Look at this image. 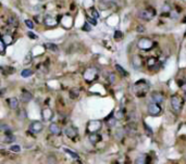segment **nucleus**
I'll list each match as a JSON object with an SVG mask.
<instances>
[{
  "mask_svg": "<svg viewBox=\"0 0 186 164\" xmlns=\"http://www.w3.org/2000/svg\"><path fill=\"white\" fill-rule=\"evenodd\" d=\"M144 127H145L146 134H147V135H149V136H152V134H154V133H152L151 128H150L149 126H148V125H147V124H146V123H144Z\"/></svg>",
  "mask_w": 186,
  "mask_h": 164,
  "instance_id": "36",
  "label": "nucleus"
},
{
  "mask_svg": "<svg viewBox=\"0 0 186 164\" xmlns=\"http://www.w3.org/2000/svg\"><path fill=\"white\" fill-rule=\"evenodd\" d=\"M33 99V95L31 94L30 91H23L21 95V101H23V102H30L31 100Z\"/></svg>",
  "mask_w": 186,
  "mask_h": 164,
  "instance_id": "17",
  "label": "nucleus"
},
{
  "mask_svg": "<svg viewBox=\"0 0 186 164\" xmlns=\"http://www.w3.org/2000/svg\"><path fill=\"white\" fill-rule=\"evenodd\" d=\"M77 129L74 127V126H69V127H66L65 129H64V134H65L66 137H69V138L71 139H75L77 137Z\"/></svg>",
  "mask_w": 186,
  "mask_h": 164,
  "instance_id": "10",
  "label": "nucleus"
},
{
  "mask_svg": "<svg viewBox=\"0 0 186 164\" xmlns=\"http://www.w3.org/2000/svg\"><path fill=\"white\" fill-rule=\"evenodd\" d=\"M27 35H28V37H31V38H33V39L38 38V36H37V35H35V34H33L32 32H27Z\"/></svg>",
  "mask_w": 186,
  "mask_h": 164,
  "instance_id": "41",
  "label": "nucleus"
},
{
  "mask_svg": "<svg viewBox=\"0 0 186 164\" xmlns=\"http://www.w3.org/2000/svg\"><path fill=\"white\" fill-rule=\"evenodd\" d=\"M88 139H89V141L93 143V145H96V143H98L99 141H101V136L98 134V133H90Z\"/></svg>",
  "mask_w": 186,
  "mask_h": 164,
  "instance_id": "12",
  "label": "nucleus"
},
{
  "mask_svg": "<svg viewBox=\"0 0 186 164\" xmlns=\"http://www.w3.org/2000/svg\"><path fill=\"white\" fill-rule=\"evenodd\" d=\"M43 123L39 121H34L31 123L30 125V130L33 133V134H37V133H41L43 130Z\"/></svg>",
  "mask_w": 186,
  "mask_h": 164,
  "instance_id": "8",
  "label": "nucleus"
},
{
  "mask_svg": "<svg viewBox=\"0 0 186 164\" xmlns=\"http://www.w3.org/2000/svg\"><path fill=\"white\" fill-rule=\"evenodd\" d=\"M151 99H152V101H155V102H157V103H162L163 100H165L163 95L160 94V92H157V91H155L151 94Z\"/></svg>",
  "mask_w": 186,
  "mask_h": 164,
  "instance_id": "13",
  "label": "nucleus"
},
{
  "mask_svg": "<svg viewBox=\"0 0 186 164\" xmlns=\"http://www.w3.org/2000/svg\"><path fill=\"white\" fill-rule=\"evenodd\" d=\"M135 163H141V164L148 163L147 162V157H146L145 154H139L138 158H137L136 161H135Z\"/></svg>",
  "mask_w": 186,
  "mask_h": 164,
  "instance_id": "26",
  "label": "nucleus"
},
{
  "mask_svg": "<svg viewBox=\"0 0 186 164\" xmlns=\"http://www.w3.org/2000/svg\"><path fill=\"white\" fill-rule=\"evenodd\" d=\"M185 100H186V91H185Z\"/></svg>",
  "mask_w": 186,
  "mask_h": 164,
  "instance_id": "44",
  "label": "nucleus"
},
{
  "mask_svg": "<svg viewBox=\"0 0 186 164\" xmlns=\"http://www.w3.org/2000/svg\"><path fill=\"white\" fill-rule=\"evenodd\" d=\"M170 103H171V108L172 110L175 113H180L181 110H182L183 107V101L182 98L178 95H174V96L171 97V100H170Z\"/></svg>",
  "mask_w": 186,
  "mask_h": 164,
  "instance_id": "2",
  "label": "nucleus"
},
{
  "mask_svg": "<svg viewBox=\"0 0 186 164\" xmlns=\"http://www.w3.org/2000/svg\"><path fill=\"white\" fill-rule=\"evenodd\" d=\"M32 75H33V71L31 70V68H24L21 72V76L23 77V78H27V77L32 76Z\"/></svg>",
  "mask_w": 186,
  "mask_h": 164,
  "instance_id": "24",
  "label": "nucleus"
},
{
  "mask_svg": "<svg viewBox=\"0 0 186 164\" xmlns=\"http://www.w3.org/2000/svg\"><path fill=\"white\" fill-rule=\"evenodd\" d=\"M49 130H50V132H51L54 135H59V134H60V132H61L60 127H59V125H58L57 123H51V124H50Z\"/></svg>",
  "mask_w": 186,
  "mask_h": 164,
  "instance_id": "19",
  "label": "nucleus"
},
{
  "mask_svg": "<svg viewBox=\"0 0 186 164\" xmlns=\"http://www.w3.org/2000/svg\"><path fill=\"white\" fill-rule=\"evenodd\" d=\"M137 46L141 50H150L152 48V46H154V43H152V40H150L148 38H141L138 40Z\"/></svg>",
  "mask_w": 186,
  "mask_h": 164,
  "instance_id": "7",
  "label": "nucleus"
},
{
  "mask_svg": "<svg viewBox=\"0 0 186 164\" xmlns=\"http://www.w3.org/2000/svg\"><path fill=\"white\" fill-rule=\"evenodd\" d=\"M41 117H43V119L45 122L50 121V119H52V117H54V112H52V110L49 109V108H45V109L41 110Z\"/></svg>",
  "mask_w": 186,
  "mask_h": 164,
  "instance_id": "11",
  "label": "nucleus"
},
{
  "mask_svg": "<svg viewBox=\"0 0 186 164\" xmlns=\"http://www.w3.org/2000/svg\"><path fill=\"white\" fill-rule=\"evenodd\" d=\"M1 39L7 44V45H11V44H13V37L9 34H2Z\"/></svg>",
  "mask_w": 186,
  "mask_h": 164,
  "instance_id": "20",
  "label": "nucleus"
},
{
  "mask_svg": "<svg viewBox=\"0 0 186 164\" xmlns=\"http://www.w3.org/2000/svg\"><path fill=\"white\" fill-rule=\"evenodd\" d=\"M10 150L11 151H13V152H20L21 151V147H20L19 145H13V146H11L10 147Z\"/></svg>",
  "mask_w": 186,
  "mask_h": 164,
  "instance_id": "35",
  "label": "nucleus"
},
{
  "mask_svg": "<svg viewBox=\"0 0 186 164\" xmlns=\"http://www.w3.org/2000/svg\"><path fill=\"white\" fill-rule=\"evenodd\" d=\"M116 68H117V71H118V72L122 75V76H127V75H128V73L124 70V68L120 65V64H116Z\"/></svg>",
  "mask_w": 186,
  "mask_h": 164,
  "instance_id": "28",
  "label": "nucleus"
},
{
  "mask_svg": "<svg viewBox=\"0 0 186 164\" xmlns=\"http://www.w3.org/2000/svg\"><path fill=\"white\" fill-rule=\"evenodd\" d=\"M132 64H133V68L135 70H138V68H141V60L139 55H134L132 58Z\"/></svg>",
  "mask_w": 186,
  "mask_h": 164,
  "instance_id": "14",
  "label": "nucleus"
},
{
  "mask_svg": "<svg viewBox=\"0 0 186 164\" xmlns=\"http://www.w3.org/2000/svg\"><path fill=\"white\" fill-rule=\"evenodd\" d=\"M14 139H15V137L13 136L11 133H8V134H6V136H4L3 141H4V143H11L12 141H14Z\"/></svg>",
  "mask_w": 186,
  "mask_h": 164,
  "instance_id": "25",
  "label": "nucleus"
},
{
  "mask_svg": "<svg viewBox=\"0 0 186 164\" xmlns=\"http://www.w3.org/2000/svg\"><path fill=\"white\" fill-rule=\"evenodd\" d=\"M185 159H186V157H185Z\"/></svg>",
  "mask_w": 186,
  "mask_h": 164,
  "instance_id": "46",
  "label": "nucleus"
},
{
  "mask_svg": "<svg viewBox=\"0 0 186 164\" xmlns=\"http://www.w3.org/2000/svg\"><path fill=\"white\" fill-rule=\"evenodd\" d=\"M8 105L12 110H15V109H17V108H19V100H17V98L12 97V98L8 99Z\"/></svg>",
  "mask_w": 186,
  "mask_h": 164,
  "instance_id": "16",
  "label": "nucleus"
},
{
  "mask_svg": "<svg viewBox=\"0 0 186 164\" xmlns=\"http://www.w3.org/2000/svg\"><path fill=\"white\" fill-rule=\"evenodd\" d=\"M147 112L149 115H152V116H157V115H159L161 113V107L159 105V103L157 102H150L149 105H148V108H147Z\"/></svg>",
  "mask_w": 186,
  "mask_h": 164,
  "instance_id": "5",
  "label": "nucleus"
},
{
  "mask_svg": "<svg viewBox=\"0 0 186 164\" xmlns=\"http://www.w3.org/2000/svg\"><path fill=\"white\" fill-rule=\"evenodd\" d=\"M108 126L109 127H113L117 123V117H111V119H108Z\"/></svg>",
  "mask_w": 186,
  "mask_h": 164,
  "instance_id": "32",
  "label": "nucleus"
},
{
  "mask_svg": "<svg viewBox=\"0 0 186 164\" xmlns=\"http://www.w3.org/2000/svg\"><path fill=\"white\" fill-rule=\"evenodd\" d=\"M8 25L13 26V27H17V26H19V19H17L15 15L11 14L10 16L8 17Z\"/></svg>",
  "mask_w": 186,
  "mask_h": 164,
  "instance_id": "15",
  "label": "nucleus"
},
{
  "mask_svg": "<svg viewBox=\"0 0 186 164\" xmlns=\"http://www.w3.org/2000/svg\"><path fill=\"white\" fill-rule=\"evenodd\" d=\"M69 96H70L71 99H76L79 96V88H72V89H70Z\"/></svg>",
  "mask_w": 186,
  "mask_h": 164,
  "instance_id": "21",
  "label": "nucleus"
},
{
  "mask_svg": "<svg viewBox=\"0 0 186 164\" xmlns=\"http://www.w3.org/2000/svg\"><path fill=\"white\" fill-rule=\"evenodd\" d=\"M148 88H149V85H148L146 81L137 82L134 86V90H135V92H136V95L138 97L145 96L146 92H147V90H148Z\"/></svg>",
  "mask_w": 186,
  "mask_h": 164,
  "instance_id": "1",
  "label": "nucleus"
},
{
  "mask_svg": "<svg viewBox=\"0 0 186 164\" xmlns=\"http://www.w3.org/2000/svg\"><path fill=\"white\" fill-rule=\"evenodd\" d=\"M31 61H32V52H28V54L25 55V59H24L23 63L24 64H28Z\"/></svg>",
  "mask_w": 186,
  "mask_h": 164,
  "instance_id": "33",
  "label": "nucleus"
},
{
  "mask_svg": "<svg viewBox=\"0 0 186 164\" xmlns=\"http://www.w3.org/2000/svg\"><path fill=\"white\" fill-rule=\"evenodd\" d=\"M87 22H89L93 26H96L97 24H98L97 23V19H94V17H90V16L87 17Z\"/></svg>",
  "mask_w": 186,
  "mask_h": 164,
  "instance_id": "38",
  "label": "nucleus"
},
{
  "mask_svg": "<svg viewBox=\"0 0 186 164\" xmlns=\"http://www.w3.org/2000/svg\"><path fill=\"white\" fill-rule=\"evenodd\" d=\"M25 25L27 26L30 30H32V28H34V23H33L32 20H25Z\"/></svg>",
  "mask_w": 186,
  "mask_h": 164,
  "instance_id": "37",
  "label": "nucleus"
},
{
  "mask_svg": "<svg viewBox=\"0 0 186 164\" xmlns=\"http://www.w3.org/2000/svg\"><path fill=\"white\" fill-rule=\"evenodd\" d=\"M155 16V10L151 8L148 9H143L138 12V17H141V20H145V21H150L152 20Z\"/></svg>",
  "mask_w": 186,
  "mask_h": 164,
  "instance_id": "3",
  "label": "nucleus"
},
{
  "mask_svg": "<svg viewBox=\"0 0 186 164\" xmlns=\"http://www.w3.org/2000/svg\"><path fill=\"white\" fill-rule=\"evenodd\" d=\"M113 37H114L116 40H120V39L123 38V33L121 32V30H116V32H114Z\"/></svg>",
  "mask_w": 186,
  "mask_h": 164,
  "instance_id": "30",
  "label": "nucleus"
},
{
  "mask_svg": "<svg viewBox=\"0 0 186 164\" xmlns=\"http://www.w3.org/2000/svg\"><path fill=\"white\" fill-rule=\"evenodd\" d=\"M63 151L64 152H66V153L69 154L70 157H72L74 160H79V154L76 153V152H74L73 150H71V149H68V148H63Z\"/></svg>",
  "mask_w": 186,
  "mask_h": 164,
  "instance_id": "22",
  "label": "nucleus"
},
{
  "mask_svg": "<svg viewBox=\"0 0 186 164\" xmlns=\"http://www.w3.org/2000/svg\"><path fill=\"white\" fill-rule=\"evenodd\" d=\"M109 82L111 84H113L114 82H116V76H114V74H112V73H110L109 74Z\"/></svg>",
  "mask_w": 186,
  "mask_h": 164,
  "instance_id": "40",
  "label": "nucleus"
},
{
  "mask_svg": "<svg viewBox=\"0 0 186 164\" xmlns=\"http://www.w3.org/2000/svg\"><path fill=\"white\" fill-rule=\"evenodd\" d=\"M87 12H88V14H89L90 17H94V19H99V12L95 8L88 9Z\"/></svg>",
  "mask_w": 186,
  "mask_h": 164,
  "instance_id": "23",
  "label": "nucleus"
},
{
  "mask_svg": "<svg viewBox=\"0 0 186 164\" xmlns=\"http://www.w3.org/2000/svg\"><path fill=\"white\" fill-rule=\"evenodd\" d=\"M101 129V122L98 121V119H94V121H89L87 124V127H86V130L88 133H97L98 130Z\"/></svg>",
  "mask_w": 186,
  "mask_h": 164,
  "instance_id": "6",
  "label": "nucleus"
},
{
  "mask_svg": "<svg viewBox=\"0 0 186 164\" xmlns=\"http://www.w3.org/2000/svg\"><path fill=\"white\" fill-rule=\"evenodd\" d=\"M44 24H45L46 26H48V27H55V26L58 24V21H57L56 17H54L52 15H45V17H44Z\"/></svg>",
  "mask_w": 186,
  "mask_h": 164,
  "instance_id": "9",
  "label": "nucleus"
},
{
  "mask_svg": "<svg viewBox=\"0 0 186 164\" xmlns=\"http://www.w3.org/2000/svg\"><path fill=\"white\" fill-rule=\"evenodd\" d=\"M161 12H162L163 15L169 14V13H171V7L169 4H163L162 8H161Z\"/></svg>",
  "mask_w": 186,
  "mask_h": 164,
  "instance_id": "27",
  "label": "nucleus"
},
{
  "mask_svg": "<svg viewBox=\"0 0 186 164\" xmlns=\"http://www.w3.org/2000/svg\"><path fill=\"white\" fill-rule=\"evenodd\" d=\"M147 63H148V66H156V64H157V59L156 58H149V59L147 60Z\"/></svg>",
  "mask_w": 186,
  "mask_h": 164,
  "instance_id": "31",
  "label": "nucleus"
},
{
  "mask_svg": "<svg viewBox=\"0 0 186 164\" xmlns=\"http://www.w3.org/2000/svg\"><path fill=\"white\" fill-rule=\"evenodd\" d=\"M97 75H98L97 68H88L87 70L85 71V73H84V78H85V81L88 82V83H92V82H94L95 79L97 78Z\"/></svg>",
  "mask_w": 186,
  "mask_h": 164,
  "instance_id": "4",
  "label": "nucleus"
},
{
  "mask_svg": "<svg viewBox=\"0 0 186 164\" xmlns=\"http://www.w3.org/2000/svg\"><path fill=\"white\" fill-rule=\"evenodd\" d=\"M121 133H123L122 128H119V129L117 130V136H118V138H121V137H123V134L121 135Z\"/></svg>",
  "mask_w": 186,
  "mask_h": 164,
  "instance_id": "42",
  "label": "nucleus"
},
{
  "mask_svg": "<svg viewBox=\"0 0 186 164\" xmlns=\"http://www.w3.org/2000/svg\"><path fill=\"white\" fill-rule=\"evenodd\" d=\"M44 47H45L46 49L49 50V51H52V52H58V50H59L58 46H57L56 44H52V43L44 44Z\"/></svg>",
  "mask_w": 186,
  "mask_h": 164,
  "instance_id": "18",
  "label": "nucleus"
},
{
  "mask_svg": "<svg viewBox=\"0 0 186 164\" xmlns=\"http://www.w3.org/2000/svg\"><path fill=\"white\" fill-rule=\"evenodd\" d=\"M0 46H1V54H4V52H6V47H7V44L4 43L3 40H0Z\"/></svg>",
  "mask_w": 186,
  "mask_h": 164,
  "instance_id": "39",
  "label": "nucleus"
},
{
  "mask_svg": "<svg viewBox=\"0 0 186 164\" xmlns=\"http://www.w3.org/2000/svg\"><path fill=\"white\" fill-rule=\"evenodd\" d=\"M39 1H44V0H39Z\"/></svg>",
  "mask_w": 186,
  "mask_h": 164,
  "instance_id": "45",
  "label": "nucleus"
},
{
  "mask_svg": "<svg viewBox=\"0 0 186 164\" xmlns=\"http://www.w3.org/2000/svg\"><path fill=\"white\" fill-rule=\"evenodd\" d=\"M83 30H85V32H90V30H92V24H90L89 22H86L83 26Z\"/></svg>",
  "mask_w": 186,
  "mask_h": 164,
  "instance_id": "34",
  "label": "nucleus"
},
{
  "mask_svg": "<svg viewBox=\"0 0 186 164\" xmlns=\"http://www.w3.org/2000/svg\"><path fill=\"white\" fill-rule=\"evenodd\" d=\"M137 32H138V33H144V32H145V28H144L141 25L137 26Z\"/></svg>",
  "mask_w": 186,
  "mask_h": 164,
  "instance_id": "43",
  "label": "nucleus"
},
{
  "mask_svg": "<svg viewBox=\"0 0 186 164\" xmlns=\"http://www.w3.org/2000/svg\"><path fill=\"white\" fill-rule=\"evenodd\" d=\"M0 129H1V132L6 133V134H8V133H11L10 126L7 125V124H1V125H0Z\"/></svg>",
  "mask_w": 186,
  "mask_h": 164,
  "instance_id": "29",
  "label": "nucleus"
}]
</instances>
